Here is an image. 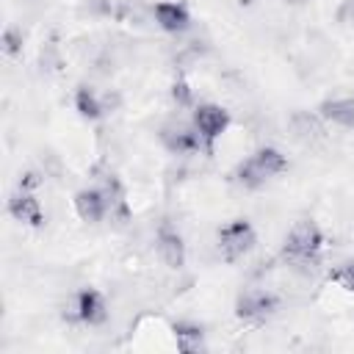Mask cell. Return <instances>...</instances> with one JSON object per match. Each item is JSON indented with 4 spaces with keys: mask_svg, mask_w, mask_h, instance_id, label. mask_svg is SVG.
Segmentation results:
<instances>
[{
    "mask_svg": "<svg viewBox=\"0 0 354 354\" xmlns=\"http://www.w3.org/2000/svg\"><path fill=\"white\" fill-rule=\"evenodd\" d=\"M279 304H282V299L274 290L252 288V290L238 293V299H235V318H241L246 324H260V321L271 318L279 310Z\"/></svg>",
    "mask_w": 354,
    "mask_h": 354,
    "instance_id": "5",
    "label": "cell"
},
{
    "mask_svg": "<svg viewBox=\"0 0 354 354\" xmlns=\"http://www.w3.org/2000/svg\"><path fill=\"white\" fill-rule=\"evenodd\" d=\"M6 213H8L14 221H19V224H25V227H30V230H39V227L44 224V207H41L36 191H22V188H17V191L8 196V202H6Z\"/></svg>",
    "mask_w": 354,
    "mask_h": 354,
    "instance_id": "8",
    "label": "cell"
},
{
    "mask_svg": "<svg viewBox=\"0 0 354 354\" xmlns=\"http://www.w3.org/2000/svg\"><path fill=\"white\" fill-rule=\"evenodd\" d=\"M72 318L83 326H102L108 321L105 296L97 288H80L72 299Z\"/></svg>",
    "mask_w": 354,
    "mask_h": 354,
    "instance_id": "7",
    "label": "cell"
},
{
    "mask_svg": "<svg viewBox=\"0 0 354 354\" xmlns=\"http://www.w3.org/2000/svg\"><path fill=\"white\" fill-rule=\"evenodd\" d=\"M290 6H307V3H313V0H288Z\"/></svg>",
    "mask_w": 354,
    "mask_h": 354,
    "instance_id": "20",
    "label": "cell"
},
{
    "mask_svg": "<svg viewBox=\"0 0 354 354\" xmlns=\"http://www.w3.org/2000/svg\"><path fill=\"white\" fill-rule=\"evenodd\" d=\"M72 207H75L77 218L86 221V224H100L111 213V202H108V196H105V191L100 185H88V188L75 191Z\"/></svg>",
    "mask_w": 354,
    "mask_h": 354,
    "instance_id": "9",
    "label": "cell"
},
{
    "mask_svg": "<svg viewBox=\"0 0 354 354\" xmlns=\"http://www.w3.org/2000/svg\"><path fill=\"white\" fill-rule=\"evenodd\" d=\"M191 124L196 127V133H199L205 149L213 152V149H216V141H218V138L227 133V127H230V111H224V108L216 105V102H199V105H194Z\"/></svg>",
    "mask_w": 354,
    "mask_h": 354,
    "instance_id": "4",
    "label": "cell"
},
{
    "mask_svg": "<svg viewBox=\"0 0 354 354\" xmlns=\"http://www.w3.org/2000/svg\"><path fill=\"white\" fill-rule=\"evenodd\" d=\"M318 116L340 130H354V97H329L318 105Z\"/></svg>",
    "mask_w": 354,
    "mask_h": 354,
    "instance_id": "12",
    "label": "cell"
},
{
    "mask_svg": "<svg viewBox=\"0 0 354 354\" xmlns=\"http://www.w3.org/2000/svg\"><path fill=\"white\" fill-rule=\"evenodd\" d=\"M160 144L171 155H194V152L205 149V144H202V138H199L194 124H166L160 130Z\"/></svg>",
    "mask_w": 354,
    "mask_h": 354,
    "instance_id": "10",
    "label": "cell"
},
{
    "mask_svg": "<svg viewBox=\"0 0 354 354\" xmlns=\"http://www.w3.org/2000/svg\"><path fill=\"white\" fill-rule=\"evenodd\" d=\"M324 243H326V235L318 227V221L299 218L282 241V260L290 266H313V263H318Z\"/></svg>",
    "mask_w": 354,
    "mask_h": 354,
    "instance_id": "1",
    "label": "cell"
},
{
    "mask_svg": "<svg viewBox=\"0 0 354 354\" xmlns=\"http://www.w3.org/2000/svg\"><path fill=\"white\" fill-rule=\"evenodd\" d=\"M288 155H282L277 147H257L249 158H243L235 171H232V180L243 188H260L266 185L268 180L279 177L288 171Z\"/></svg>",
    "mask_w": 354,
    "mask_h": 354,
    "instance_id": "2",
    "label": "cell"
},
{
    "mask_svg": "<svg viewBox=\"0 0 354 354\" xmlns=\"http://www.w3.org/2000/svg\"><path fill=\"white\" fill-rule=\"evenodd\" d=\"M152 17L163 33H185L191 28V11L177 0H158L152 6Z\"/></svg>",
    "mask_w": 354,
    "mask_h": 354,
    "instance_id": "11",
    "label": "cell"
},
{
    "mask_svg": "<svg viewBox=\"0 0 354 354\" xmlns=\"http://www.w3.org/2000/svg\"><path fill=\"white\" fill-rule=\"evenodd\" d=\"M171 335H174V343H177V351L183 354H194V351H202L205 348V329L194 321H177L171 324Z\"/></svg>",
    "mask_w": 354,
    "mask_h": 354,
    "instance_id": "13",
    "label": "cell"
},
{
    "mask_svg": "<svg viewBox=\"0 0 354 354\" xmlns=\"http://www.w3.org/2000/svg\"><path fill=\"white\" fill-rule=\"evenodd\" d=\"M254 243H257V232L249 218H230L216 232V246L224 263H238L254 249Z\"/></svg>",
    "mask_w": 354,
    "mask_h": 354,
    "instance_id": "3",
    "label": "cell"
},
{
    "mask_svg": "<svg viewBox=\"0 0 354 354\" xmlns=\"http://www.w3.org/2000/svg\"><path fill=\"white\" fill-rule=\"evenodd\" d=\"M155 254H158V260H160L169 271H180V268L185 266V257H188L185 241H183V235L171 227V221H160V227H158V232H155Z\"/></svg>",
    "mask_w": 354,
    "mask_h": 354,
    "instance_id": "6",
    "label": "cell"
},
{
    "mask_svg": "<svg viewBox=\"0 0 354 354\" xmlns=\"http://www.w3.org/2000/svg\"><path fill=\"white\" fill-rule=\"evenodd\" d=\"M171 100H174L180 108H191V105H194V91H191V86H188L183 77H177V80L171 83Z\"/></svg>",
    "mask_w": 354,
    "mask_h": 354,
    "instance_id": "18",
    "label": "cell"
},
{
    "mask_svg": "<svg viewBox=\"0 0 354 354\" xmlns=\"http://www.w3.org/2000/svg\"><path fill=\"white\" fill-rule=\"evenodd\" d=\"M326 279L348 293H354V260H346V263H337L326 271Z\"/></svg>",
    "mask_w": 354,
    "mask_h": 354,
    "instance_id": "16",
    "label": "cell"
},
{
    "mask_svg": "<svg viewBox=\"0 0 354 354\" xmlns=\"http://www.w3.org/2000/svg\"><path fill=\"white\" fill-rule=\"evenodd\" d=\"M75 111L88 122H97V119L105 116V105H102L100 94L91 86H77L75 88Z\"/></svg>",
    "mask_w": 354,
    "mask_h": 354,
    "instance_id": "15",
    "label": "cell"
},
{
    "mask_svg": "<svg viewBox=\"0 0 354 354\" xmlns=\"http://www.w3.org/2000/svg\"><path fill=\"white\" fill-rule=\"evenodd\" d=\"M0 44H3V53H6L8 58H17V55L22 53V30H17V28H6Z\"/></svg>",
    "mask_w": 354,
    "mask_h": 354,
    "instance_id": "17",
    "label": "cell"
},
{
    "mask_svg": "<svg viewBox=\"0 0 354 354\" xmlns=\"http://www.w3.org/2000/svg\"><path fill=\"white\" fill-rule=\"evenodd\" d=\"M324 124L326 122L318 116V111L315 113L299 111V113L290 116V130H293V136L299 141H315V138H321L324 136Z\"/></svg>",
    "mask_w": 354,
    "mask_h": 354,
    "instance_id": "14",
    "label": "cell"
},
{
    "mask_svg": "<svg viewBox=\"0 0 354 354\" xmlns=\"http://www.w3.org/2000/svg\"><path fill=\"white\" fill-rule=\"evenodd\" d=\"M39 185H41V177L36 171H22L17 180V188H22V191H36Z\"/></svg>",
    "mask_w": 354,
    "mask_h": 354,
    "instance_id": "19",
    "label": "cell"
}]
</instances>
